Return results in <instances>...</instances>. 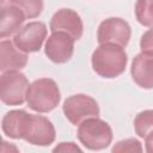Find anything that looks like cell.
Here are the masks:
<instances>
[{"instance_id":"6da1fadb","label":"cell","mask_w":153,"mask_h":153,"mask_svg":"<svg viewBox=\"0 0 153 153\" xmlns=\"http://www.w3.org/2000/svg\"><path fill=\"white\" fill-rule=\"evenodd\" d=\"M128 62L124 48L115 44H100L92 53L91 63L93 71L102 78L114 79L121 75Z\"/></svg>"},{"instance_id":"7a4b0ae2","label":"cell","mask_w":153,"mask_h":153,"mask_svg":"<svg viewBox=\"0 0 153 153\" xmlns=\"http://www.w3.org/2000/svg\"><path fill=\"white\" fill-rule=\"evenodd\" d=\"M61 100L57 84L50 78H41L32 81L26 94V103L36 112H49L54 110Z\"/></svg>"},{"instance_id":"3957f363","label":"cell","mask_w":153,"mask_h":153,"mask_svg":"<svg viewBox=\"0 0 153 153\" xmlns=\"http://www.w3.org/2000/svg\"><path fill=\"white\" fill-rule=\"evenodd\" d=\"M79 141L91 151H102L110 146L112 130L108 122L96 117L88 118L78 127Z\"/></svg>"},{"instance_id":"277c9868","label":"cell","mask_w":153,"mask_h":153,"mask_svg":"<svg viewBox=\"0 0 153 153\" xmlns=\"http://www.w3.org/2000/svg\"><path fill=\"white\" fill-rule=\"evenodd\" d=\"M29 80L19 71L5 72L0 78V98L6 105H22L26 102Z\"/></svg>"},{"instance_id":"5b68a950","label":"cell","mask_w":153,"mask_h":153,"mask_svg":"<svg viewBox=\"0 0 153 153\" xmlns=\"http://www.w3.org/2000/svg\"><path fill=\"white\" fill-rule=\"evenodd\" d=\"M66 118L74 126H79L88 118L99 116V105L94 98L88 94L78 93L68 97L62 105Z\"/></svg>"},{"instance_id":"8992f818","label":"cell","mask_w":153,"mask_h":153,"mask_svg":"<svg viewBox=\"0 0 153 153\" xmlns=\"http://www.w3.org/2000/svg\"><path fill=\"white\" fill-rule=\"evenodd\" d=\"M130 25L122 18L110 17L103 20L97 30V41L100 44H115L124 48L130 39Z\"/></svg>"},{"instance_id":"52a82bcc","label":"cell","mask_w":153,"mask_h":153,"mask_svg":"<svg viewBox=\"0 0 153 153\" xmlns=\"http://www.w3.org/2000/svg\"><path fill=\"white\" fill-rule=\"evenodd\" d=\"M48 29L42 22H30L25 24L14 36V45L23 53H36L39 51L44 39L47 38Z\"/></svg>"},{"instance_id":"ba28073f","label":"cell","mask_w":153,"mask_h":153,"mask_svg":"<svg viewBox=\"0 0 153 153\" xmlns=\"http://www.w3.org/2000/svg\"><path fill=\"white\" fill-rule=\"evenodd\" d=\"M54 124L42 115H31L26 124L23 140L35 146H49L55 141Z\"/></svg>"},{"instance_id":"9c48e42d","label":"cell","mask_w":153,"mask_h":153,"mask_svg":"<svg viewBox=\"0 0 153 153\" xmlns=\"http://www.w3.org/2000/svg\"><path fill=\"white\" fill-rule=\"evenodd\" d=\"M49 29L53 32H65L74 41L81 38L84 25L80 16L72 8H61L54 13L50 19Z\"/></svg>"},{"instance_id":"30bf717a","label":"cell","mask_w":153,"mask_h":153,"mask_svg":"<svg viewBox=\"0 0 153 153\" xmlns=\"http://www.w3.org/2000/svg\"><path fill=\"white\" fill-rule=\"evenodd\" d=\"M44 53L54 63H66L74 53V39L65 32H53L45 42Z\"/></svg>"},{"instance_id":"8fae6325","label":"cell","mask_w":153,"mask_h":153,"mask_svg":"<svg viewBox=\"0 0 153 153\" xmlns=\"http://www.w3.org/2000/svg\"><path fill=\"white\" fill-rule=\"evenodd\" d=\"M0 37L6 38L16 35L23 26L26 17L23 11L16 6L11 0L0 2Z\"/></svg>"},{"instance_id":"7c38bea8","label":"cell","mask_w":153,"mask_h":153,"mask_svg":"<svg viewBox=\"0 0 153 153\" xmlns=\"http://www.w3.org/2000/svg\"><path fill=\"white\" fill-rule=\"evenodd\" d=\"M130 74L137 86L146 90L153 88V54L141 51L135 55L131 62Z\"/></svg>"},{"instance_id":"4fadbf2b","label":"cell","mask_w":153,"mask_h":153,"mask_svg":"<svg viewBox=\"0 0 153 153\" xmlns=\"http://www.w3.org/2000/svg\"><path fill=\"white\" fill-rule=\"evenodd\" d=\"M27 63V54L20 51L13 42L4 39L0 43V71H20Z\"/></svg>"},{"instance_id":"5bb4252c","label":"cell","mask_w":153,"mask_h":153,"mask_svg":"<svg viewBox=\"0 0 153 153\" xmlns=\"http://www.w3.org/2000/svg\"><path fill=\"white\" fill-rule=\"evenodd\" d=\"M30 114L25 110H11L1 121V128L6 136L11 139H23Z\"/></svg>"},{"instance_id":"9a60e30c","label":"cell","mask_w":153,"mask_h":153,"mask_svg":"<svg viewBox=\"0 0 153 153\" xmlns=\"http://www.w3.org/2000/svg\"><path fill=\"white\" fill-rule=\"evenodd\" d=\"M135 133L147 140L153 137V110H143L139 112L134 118Z\"/></svg>"},{"instance_id":"2e32d148","label":"cell","mask_w":153,"mask_h":153,"mask_svg":"<svg viewBox=\"0 0 153 153\" xmlns=\"http://www.w3.org/2000/svg\"><path fill=\"white\" fill-rule=\"evenodd\" d=\"M136 20L143 25L153 27V0H140L135 2Z\"/></svg>"},{"instance_id":"e0dca14e","label":"cell","mask_w":153,"mask_h":153,"mask_svg":"<svg viewBox=\"0 0 153 153\" xmlns=\"http://www.w3.org/2000/svg\"><path fill=\"white\" fill-rule=\"evenodd\" d=\"M11 1L23 11L26 19L38 17L43 10V2L41 0H11Z\"/></svg>"},{"instance_id":"ac0fdd59","label":"cell","mask_w":153,"mask_h":153,"mask_svg":"<svg viewBox=\"0 0 153 153\" xmlns=\"http://www.w3.org/2000/svg\"><path fill=\"white\" fill-rule=\"evenodd\" d=\"M111 153H143L141 142L135 137H128L117 141L111 149Z\"/></svg>"},{"instance_id":"d6986e66","label":"cell","mask_w":153,"mask_h":153,"mask_svg":"<svg viewBox=\"0 0 153 153\" xmlns=\"http://www.w3.org/2000/svg\"><path fill=\"white\" fill-rule=\"evenodd\" d=\"M140 48L142 53H151L153 54V27L148 29L140 39Z\"/></svg>"},{"instance_id":"ffe728a7","label":"cell","mask_w":153,"mask_h":153,"mask_svg":"<svg viewBox=\"0 0 153 153\" xmlns=\"http://www.w3.org/2000/svg\"><path fill=\"white\" fill-rule=\"evenodd\" d=\"M51 153H84V152L74 142H60L54 147Z\"/></svg>"},{"instance_id":"44dd1931","label":"cell","mask_w":153,"mask_h":153,"mask_svg":"<svg viewBox=\"0 0 153 153\" xmlns=\"http://www.w3.org/2000/svg\"><path fill=\"white\" fill-rule=\"evenodd\" d=\"M0 153H20L18 147L14 145V143H11V142H7V141H2L1 142V149H0Z\"/></svg>"},{"instance_id":"7402d4cb","label":"cell","mask_w":153,"mask_h":153,"mask_svg":"<svg viewBox=\"0 0 153 153\" xmlns=\"http://www.w3.org/2000/svg\"><path fill=\"white\" fill-rule=\"evenodd\" d=\"M145 147H146V153H153V137L145 140Z\"/></svg>"}]
</instances>
